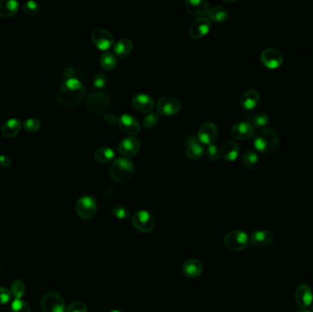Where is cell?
I'll use <instances>...</instances> for the list:
<instances>
[{
  "label": "cell",
  "mask_w": 313,
  "mask_h": 312,
  "mask_svg": "<svg viewBox=\"0 0 313 312\" xmlns=\"http://www.w3.org/2000/svg\"><path fill=\"white\" fill-rule=\"evenodd\" d=\"M312 309H313V304H312Z\"/></svg>",
  "instance_id": "c3c4849f"
},
{
  "label": "cell",
  "mask_w": 313,
  "mask_h": 312,
  "mask_svg": "<svg viewBox=\"0 0 313 312\" xmlns=\"http://www.w3.org/2000/svg\"><path fill=\"white\" fill-rule=\"evenodd\" d=\"M104 120L109 125H112V124H117V121H118V117L116 115H114L113 114H106L104 117Z\"/></svg>",
  "instance_id": "ee69618b"
},
{
  "label": "cell",
  "mask_w": 313,
  "mask_h": 312,
  "mask_svg": "<svg viewBox=\"0 0 313 312\" xmlns=\"http://www.w3.org/2000/svg\"><path fill=\"white\" fill-rule=\"evenodd\" d=\"M229 11L223 6H213L208 11V17L210 20L215 22H223L229 18Z\"/></svg>",
  "instance_id": "83f0119b"
},
{
  "label": "cell",
  "mask_w": 313,
  "mask_h": 312,
  "mask_svg": "<svg viewBox=\"0 0 313 312\" xmlns=\"http://www.w3.org/2000/svg\"><path fill=\"white\" fill-rule=\"evenodd\" d=\"M116 63H117L116 57L114 53L111 52H105L100 57V64L103 69L106 71L113 70L114 67L116 66Z\"/></svg>",
  "instance_id": "f546056e"
},
{
  "label": "cell",
  "mask_w": 313,
  "mask_h": 312,
  "mask_svg": "<svg viewBox=\"0 0 313 312\" xmlns=\"http://www.w3.org/2000/svg\"><path fill=\"white\" fill-rule=\"evenodd\" d=\"M140 145L141 143L139 138L129 136L121 140L118 145V150L123 156L128 158L138 154L140 150Z\"/></svg>",
  "instance_id": "4fadbf2b"
},
{
  "label": "cell",
  "mask_w": 313,
  "mask_h": 312,
  "mask_svg": "<svg viewBox=\"0 0 313 312\" xmlns=\"http://www.w3.org/2000/svg\"><path fill=\"white\" fill-rule=\"evenodd\" d=\"M12 297L11 291L4 287H0V305L7 304Z\"/></svg>",
  "instance_id": "b9f144b4"
},
{
  "label": "cell",
  "mask_w": 313,
  "mask_h": 312,
  "mask_svg": "<svg viewBox=\"0 0 313 312\" xmlns=\"http://www.w3.org/2000/svg\"><path fill=\"white\" fill-rule=\"evenodd\" d=\"M111 312H122L121 311H118V310H114V311H112Z\"/></svg>",
  "instance_id": "7dc6e473"
},
{
  "label": "cell",
  "mask_w": 313,
  "mask_h": 312,
  "mask_svg": "<svg viewBox=\"0 0 313 312\" xmlns=\"http://www.w3.org/2000/svg\"><path fill=\"white\" fill-rule=\"evenodd\" d=\"M21 8H22V10H23V12L25 14L32 16V15H36L37 13L39 12L40 6H39V4L37 3L36 1L30 0V1H26L25 3H23Z\"/></svg>",
  "instance_id": "e575fe53"
},
{
  "label": "cell",
  "mask_w": 313,
  "mask_h": 312,
  "mask_svg": "<svg viewBox=\"0 0 313 312\" xmlns=\"http://www.w3.org/2000/svg\"><path fill=\"white\" fill-rule=\"evenodd\" d=\"M273 241L274 235L267 230H257L253 232L249 237V242L257 247L270 246Z\"/></svg>",
  "instance_id": "44dd1931"
},
{
  "label": "cell",
  "mask_w": 313,
  "mask_h": 312,
  "mask_svg": "<svg viewBox=\"0 0 313 312\" xmlns=\"http://www.w3.org/2000/svg\"><path fill=\"white\" fill-rule=\"evenodd\" d=\"M260 60L266 68L274 70L282 65L284 58L282 53L277 49L267 48L261 52Z\"/></svg>",
  "instance_id": "8fae6325"
},
{
  "label": "cell",
  "mask_w": 313,
  "mask_h": 312,
  "mask_svg": "<svg viewBox=\"0 0 313 312\" xmlns=\"http://www.w3.org/2000/svg\"><path fill=\"white\" fill-rule=\"evenodd\" d=\"M117 125L123 132L129 135H137L140 131V125L133 115L129 114H121L118 117Z\"/></svg>",
  "instance_id": "2e32d148"
},
{
  "label": "cell",
  "mask_w": 313,
  "mask_h": 312,
  "mask_svg": "<svg viewBox=\"0 0 313 312\" xmlns=\"http://www.w3.org/2000/svg\"><path fill=\"white\" fill-rule=\"evenodd\" d=\"M0 269H1V265H0Z\"/></svg>",
  "instance_id": "681fc988"
},
{
  "label": "cell",
  "mask_w": 313,
  "mask_h": 312,
  "mask_svg": "<svg viewBox=\"0 0 313 312\" xmlns=\"http://www.w3.org/2000/svg\"><path fill=\"white\" fill-rule=\"evenodd\" d=\"M260 100L259 93L255 89L246 91L240 98V104L246 110H252L256 108Z\"/></svg>",
  "instance_id": "603a6c76"
},
{
  "label": "cell",
  "mask_w": 313,
  "mask_h": 312,
  "mask_svg": "<svg viewBox=\"0 0 313 312\" xmlns=\"http://www.w3.org/2000/svg\"><path fill=\"white\" fill-rule=\"evenodd\" d=\"M11 312H30V308L23 300L15 299L11 303Z\"/></svg>",
  "instance_id": "d590c367"
},
{
  "label": "cell",
  "mask_w": 313,
  "mask_h": 312,
  "mask_svg": "<svg viewBox=\"0 0 313 312\" xmlns=\"http://www.w3.org/2000/svg\"><path fill=\"white\" fill-rule=\"evenodd\" d=\"M41 308L43 312H65V302L60 295L48 293L41 301Z\"/></svg>",
  "instance_id": "9c48e42d"
},
{
  "label": "cell",
  "mask_w": 313,
  "mask_h": 312,
  "mask_svg": "<svg viewBox=\"0 0 313 312\" xmlns=\"http://www.w3.org/2000/svg\"><path fill=\"white\" fill-rule=\"evenodd\" d=\"M205 150L198 139L195 138H189L187 140V148L185 150L186 156L191 159H199L205 155Z\"/></svg>",
  "instance_id": "7402d4cb"
},
{
  "label": "cell",
  "mask_w": 313,
  "mask_h": 312,
  "mask_svg": "<svg viewBox=\"0 0 313 312\" xmlns=\"http://www.w3.org/2000/svg\"><path fill=\"white\" fill-rule=\"evenodd\" d=\"M309 312V311H306V310H301V311H299V312Z\"/></svg>",
  "instance_id": "bcb514c9"
},
{
  "label": "cell",
  "mask_w": 313,
  "mask_h": 312,
  "mask_svg": "<svg viewBox=\"0 0 313 312\" xmlns=\"http://www.w3.org/2000/svg\"><path fill=\"white\" fill-rule=\"evenodd\" d=\"M159 121V114L157 113H150L147 114L143 119V125L145 127L152 128L157 125Z\"/></svg>",
  "instance_id": "8d00e7d4"
},
{
  "label": "cell",
  "mask_w": 313,
  "mask_h": 312,
  "mask_svg": "<svg viewBox=\"0 0 313 312\" xmlns=\"http://www.w3.org/2000/svg\"><path fill=\"white\" fill-rule=\"evenodd\" d=\"M206 155L212 161H216L221 156V150H219L216 145H208L206 150Z\"/></svg>",
  "instance_id": "ab89813d"
},
{
  "label": "cell",
  "mask_w": 313,
  "mask_h": 312,
  "mask_svg": "<svg viewBox=\"0 0 313 312\" xmlns=\"http://www.w3.org/2000/svg\"><path fill=\"white\" fill-rule=\"evenodd\" d=\"M250 124L253 126L256 127H263L265 128V126L268 125L270 118H269V115L265 113H257V114H253L250 118Z\"/></svg>",
  "instance_id": "4dcf8cb0"
},
{
  "label": "cell",
  "mask_w": 313,
  "mask_h": 312,
  "mask_svg": "<svg viewBox=\"0 0 313 312\" xmlns=\"http://www.w3.org/2000/svg\"><path fill=\"white\" fill-rule=\"evenodd\" d=\"M254 146L263 154H272L279 146V136L274 128H262L255 135Z\"/></svg>",
  "instance_id": "7a4b0ae2"
},
{
  "label": "cell",
  "mask_w": 313,
  "mask_h": 312,
  "mask_svg": "<svg viewBox=\"0 0 313 312\" xmlns=\"http://www.w3.org/2000/svg\"><path fill=\"white\" fill-rule=\"evenodd\" d=\"M12 163V159L9 155L2 154L0 155V166L2 167H9Z\"/></svg>",
  "instance_id": "7bdbcfd3"
},
{
  "label": "cell",
  "mask_w": 313,
  "mask_h": 312,
  "mask_svg": "<svg viewBox=\"0 0 313 312\" xmlns=\"http://www.w3.org/2000/svg\"><path fill=\"white\" fill-rule=\"evenodd\" d=\"M22 125L23 124L21 123V121L18 118H10L6 121L2 126L1 133L6 138H13L20 131Z\"/></svg>",
  "instance_id": "cb8c5ba5"
},
{
  "label": "cell",
  "mask_w": 313,
  "mask_h": 312,
  "mask_svg": "<svg viewBox=\"0 0 313 312\" xmlns=\"http://www.w3.org/2000/svg\"><path fill=\"white\" fill-rule=\"evenodd\" d=\"M11 294L16 300H21L23 298V296L26 292V286L24 282L22 280L16 279L13 281L11 284V288H10Z\"/></svg>",
  "instance_id": "d6a6232c"
},
{
  "label": "cell",
  "mask_w": 313,
  "mask_h": 312,
  "mask_svg": "<svg viewBox=\"0 0 313 312\" xmlns=\"http://www.w3.org/2000/svg\"><path fill=\"white\" fill-rule=\"evenodd\" d=\"M181 104L174 96H164L156 103L157 113L164 116H170L178 114L181 111Z\"/></svg>",
  "instance_id": "ba28073f"
},
{
  "label": "cell",
  "mask_w": 313,
  "mask_h": 312,
  "mask_svg": "<svg viewBox=\"0 0 313 312\" xmlns=\"http://www.w3.org/2000/svg\"><path fill=\"white\" fill-rule=\"evenodd\" d=\"M203 270H204L203 263L196 258L188 259L184 262V264H182L183 275L191 279L199 277L203 274Z\"/></svg>",
  "instance_id": "ffe728a7"
},
{
  "label": "cell",
  "mask_w": 313,
  "mask_h": 312,
  "mask_svg": "<svg viewBox=\"0 0 313 312\" xmlns=\"http://www.w3.org/2000/svg\"><path fill=\"white\" fill-rule=\"evenodd\" d=\"M76 213L83 220H90L96 215L97 204L96 199L90 195H84L80 197L75 205Z\"/></svg>",
  "instance_id": "8992f818"
},
{
  "label": "cell",
  "mask_w": 313,
  "mask_h": 312,
  "mask_svg": "<svg viewBox=\"0 0 313 312\" xmlns=\"http://www.w3.org/2000/svg\"><path fill=\"white\" fill-rule=\"evenodd\" d=\"M231 135L237 140H247L254 135V126L247 121L238 122L232 126Z\"/></svg>",
  "instance_id": "e0dca14e"
},
{
  "label": "cell",
  "mask_w": 313,
  "mask_h": 312,
  "mask_svg": "<svg viewBox=\"0 0 313 312\" xmlns=\"http://www.w3.org/2000/svg\"><path fill=\"white\" fill-rule=\"evenodd\" d=\"M133 226L141 233H151L156 227V220L152 213L146 210H138L131 219Z\"/></svg>",
  "instance_id": "5b68a950"
},
{
  "label": "cell",
  "mask_w": 313,
  "mask_h": 312,
  "mask_svg": "<svg viewBox=\"0 0 313 312\" xmlns=\"http://www.w3.org/2000/svg\"><path fill=\"white\" fill-rule=\"evenodd\" d=\"M132 104L133 107L140 113H150L154 108L155 102L150 95L139 93L133 96Z\"/></svg>",
  "instance_id": "9a60e30c"
},
{
  "label": "cell",
  "mask_w": 313,
  "mask_h": 312,
  "mask_svg": "<svg viewBox=\"0 0 313 312\" xmlns=\"http://www.w3.org/2000/svg\"><path fill=\"white\" fill-rule=\"evenodd\" d=\"M110 105L108 96L103 93L92 94L86 101V108L91 114H104Z\"/></svg>",
  "instance_id": "52a82bcc"
},
{
  "label": "cell",
  "mask_w": 313,
  "mask_h": 312,
  "mask_svg": "<svg viewBox=\"0 0 313 312\" xmlns=\"http://www.w3.org/2000/svg\"><path fill=\"white\" fill-rule=\"evenodd\" d=\"M85 95V86L81 81L76 78H68L61 84L58 92V101L64 106L72 107L82 103Z\"/></svg>",
  "instance_id": "6da1fadb"
},
{
  "label": "cell",
  "mask_w": 313,
  "mask_h": 312,
  "mask_svg": "<svg viewBox=\"0 0 313 312\" xmlns=\"http://www.w3.org/2000/svg\"><path fill=\"white\" fill-rule=\"evenodd\" d=\"M22 126L29 132H37L41 127V122L38 118H29L25 121Z\"/></svg>",
  "instance_id": "f35d334b"
},
{
  "label": "cell",
  "mask_w": 313,
  "mask_h": 312,
  "mask_svg": "<svg viewBox=\"0 0 313 312\" xmlns=\"http://www.w3.org/2000/svg\"><path fill=\"white\" fill-rule=\"evenodd\" d=\"M107 83V76L103 72H97L93 76V84L98 89H102Z\"/></svg>",
  "instance_id": "74e56055"
},
{
  "label": "cell",
  "mask_w": 313,
  "mask_h": 312,
  "mask_svg": "<svg viewBox=\"0 0 313 312\" xmlns=\"http://www.w3.org/2000/svg\"><path fill=\"white\" fill-rule=\"evenodd\" d=\"M114 155H115V153H114V150H112L109 147L99 148L94 153L95 159L100 163L110 162L111 160L114 159Z\"/></svg>",
  "instance_id": "f1b7e54d"
},
{
  "label": "cell",
  "mask_w": 313,
  "mask_h": 312,
  "mask_svg": "<svg viewBox=\"0 0 313 312\" xmlns=\"http://www.w3.org/2000/svg\"><path fill=\"white\" fill-rule=\"evenodd\" d=\"M184 6L191 15L202 18L209 11V4L205 0H186Z\"/></svg>",
  "instance_id": "d6986e66"
},
{
  "label": "cell",
  "mask_w": 313,
  "mask_h": 312,
  "mask_svg": "<svg viewBox=\"0 0 313 312\" xmlns=\"http://www.w3.org/2000/svg\"><path fill=\"white\" fill-rule=\"evenodd\" d=\"M17 0H0V17L10 18L15 15L18 9Z\"/></svg>",
  "instance_id": "484cf974"
},
{
  "label": "cell",
  "mask_w": 313,
  "mask_h": 312,
  "mask_svg": "<svg viewBox=\"0 0 313 312\" xmlns=\"http://www.w3.org/2000/svg\"><path fill=\"white\" fill-rule=\"evenodd\" d=\"M295 300L297 304L302 309L312 306L313 302V289L306 284H301L296 289Z\"/></svg>",
  "instance_id": "ac0fdd59"
},
{
  "label": "cell",
  "mask_w": 313,
  "mask_h": 312,
  "mask_svg": "<svg viewBox=\"0 0 313 312\" xmlns=\"http://www.w3.org/2000/svg\"><path fill=\"white\" fill-rule=\"evenodd\" d=\"M249 237L247 233L241 230H234L225 234L223 244L231 251L239 252L247 248L249 244Z\"/></svg>",
  "instance_id": "277c9868"
},
{
  "label": "cell",
  "mask_w": 313,
  "mask_h": 312,
  "mask_svg": "<svg viewBox=\"0 0 313 312\" xmlns=\"http://www.w3.org/2000/svg\"><path fill=\"white\" fill-rule=\"evenodd\" d=\"M218 137V127L212 122H205L200 126L198 130V140L203 144L211 145Z\"/></svg>",
  "instance_id": "5bb4252c"
},
{
  "label": "cell",
  "mask_w": 313,
  "mask_h": 312,
  "mask_svg": "<svg viewBox=\"0 0 313 312\" xmlns=\"http://www.w3.org/2000/svg\"><path fill=\"white\" fill-rule=\"evenodd\" d=\"M63 73H64V75L67 76V77L72 78V76L74 74V69H73L72 67H66V68L64 69V71H63Z\"/></svg>",
  "instance_id": "f6af8a7d"
},
{
  "label": "cell",
  "mask_w": 313,
  "mask_h": 312,
  "mask_svg": "<svg viewBox=\"0 0 313 312\" xmlns=\"http://www.w3.org/2000/svg\"></svg>",
  "instance_id": "f907efd6"
},
{
  "label": "cell",
  "mask_w": 313,
  "mask_h": 312,
  "mask_svg": "<svg viewBox=\"0 0 313 312\" xmlns=\"http://www.w3.org/2000/svg\"><path fill=\"white\" fill-rule=\"evenodd\" d=\"M239 154L238 145L234 140H227L221 149V155L227 161H234Z\"/></svg>",
  "instance_id": "d4e9b609"
},
{
  "label": "cell",
  "mask_w": 313,
  "mask_h": 312,
  "mask_svg": "<svg viewBox=\"0 0 313 312\" xmlns=\"http://www.w3.org/2000/svg\"><path fill=\"white\" fill-rule=\"evenodd\" d=\"M88 309L86 304L82 302V301H75L72 302V304H70L67 307L65 312H87Z\"/></svg>",
  "instance_id": "60d3db41"
},
{
  "label": "cell",
  "mask_w": 313,
  "mask_h": 312,
  "mask_svg": "<svg viewBox=\"0 0 313 312\" xmlns=\"http://www.w3.org/2000/svg\"><path fill=\"white\" fill-rule=\"evenodd\" d=\"M211 30V20L206 17L196 18L189 28V34L193 39H201L209 33Z\"/></svg>",
  "instance_id": "7c38bea8"
},
{
  "label": "cell",
  "mask_w": 313,
  "mask_h": 312,
  "mask_svg": "<svg viewBox=\"0 0 313 312\" xmlns=\"http://www.w3.org/2000/svg\"><path fill=\"white\" fill-rule=\"evenodd\" d=\"M112 212L114 216L119 220H127L129 217V210L123 204H115L112 209Z\"/></svg>",
  "instance_id": "836d02e7"
},
{
  "label": "cell",
  "mask_w": 313,
  "mask_h": 312,
  "mask_svg": "<svg viewBox=\"0 0 313 312\" xmlns=\"http://www.w3.org/2000/svg\"><path fill=\"white\" fill-rule=\"evenodd\" d=\"M134 172V164L129 158L125 156L114 159L109 168V175L111 179L118 183H123L130 180Z\"/></svg>",
  "instance_id": "3957f363"
},
{
  "label": "cell",
  "mask_w": 313,
  "mask_h": 312,
  "mask_svg": "<svg viewBox=\"0 0 313 312\" xmlns=\"http://www.w3.org/2000/svg\"><path fill=\"white\" fill-rule=\"evenodd\" d=\"M259 155L254 150H247L242 156V164L246 168H253L259 161Z\"/></svg>",
  "instance_id": "1f68e13d"
},
{
  "label": "cell",
  "mask_w": 313,
  "mask_h": 312,
  "mask_svg": "<svg viewBox=\"0 0 313 312\" xmlns=\"http://www.w3.org/2000/svg\"><path fill=\"white\" fill-rule=\"evenodd\" d=\"M133 48H134V44L132 41L127 38H123L114 44V54L119 56L121 58H124L132 52Z\"/></svg>",
  "instance_id": "4316f807"
},
{
  "label": "cell",
  "mask_w": 313,
  "mask_h": 312,
  "mask_svg": "<svg viewBox=\"0 0 313 312\" xmlns=\"http://www.w3.org/2000/svg\"><path fill=\"white\" fill-rule=\"evenodd\" d=\"M91 40L95 46L102 51H106L114 44L113 34L105 29H96L91 34Z\"/></svg>",
  "instance_id": "30bf717a"
}]
</instances>
